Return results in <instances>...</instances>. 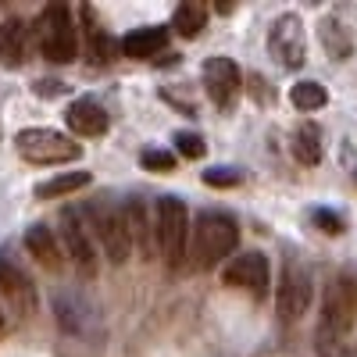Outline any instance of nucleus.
<instances>
[{
	"instance_id": "nucleus-1",
	"label": "nucleus",
	"mask_w": 357,
	"mask_h": 357,
	"mask_svg": "<svg viewBox=\"0 0 357 357\" xmlns=\"http://www.w3.org/2000/svg\"><path fill=\"white\" fill-rule=\"evenodd\" d=\"M236 243H240V229L236 222L222 211H207L197 218V229L190 232V257H193V268H215L218 261H225Z\"/></svg>"
},
{
	"instance_id": "nucleus-2",
	"label": "nucleus",
	"mask_w": 357,
	"mask_h": 357,
	"mask_svg": "<svg viewBox=\"0 0 357 357\" xmlns=\"http://www.w3.org/2000/svg\"><path fill=\"white\" fill-rule=\"evenodd\" d=\"M36 43L43 50L47 61L54 65H68L75 61L79 54V33H75V22H72V11L65 4H47L36 18Z\"/></svg>"
},
{
	"instance_id": "nucleus-3",
	"label": "nucleus",
	"mask_w": 357,
	"mask_h": 357,
	"mask_svg": "<svg viewBox=\"0 0 357 357\" xmlns=\"http://www.w3.org/2000/svg\"><path fill=\"white\" fill-rule=\"evenodd\" d=\"M357 321V275L343 272L329 282L321 301V340L325 347H336Z\"/></svg>"
},
{
	"instance_id": "nucleus-4",
	"label": "nucleus",
	"mask_w": 357,
	"mask_h": 357,
	"mask_svg": "<svg viewBox=\"0 0 357 357\" xmlns=\"http://www.w3.org/2000/svg\"><path fill=\"white\" fill-rule=\"evenodd\" d=\"M86 222H89V229H93V236L100 240L107 261H114V264L129 261L132 243H129V232H126V218H122V207L111 204V197H97L93 204H89Z\"/></svg>"
},
{
	"instance_id": "nucleus-5",
	"label": "nucleus",
	"mask_w": 357,
	"mask_h": 357,
	"mask_svg": "<svg viewBox=\"0 0 357 357\" xmlns=\"http://www.w3.org/2000/svg\"><path fill=\"white\" fill-rule=\"evenodd\" d=\"M154 232H158V250L161 257L178 268L186 257V243H190V218H186V204L178 197H161L158 200V222H154Z\"/></svg>"
},
{
	"instance_id": "nucleus-6",
	"label": "nucleus",
	"mask_w": 357,
	"mask_h": 357,
	"mask_svg": "<svg viewBox=\"0 0 357 357\" xmlns=\"http://www.w3.org/2000/svg\"><path fill=\"white\" fill-rule=\"evenodd\" d=\"M18 154L29 165H65V161H79L82 146L54 129H25L18 132Z\"/></svg>"
},
{
	"instance_id": "nucleus-7",
	"label": "nucleus",
	"mask_w": 357,
	"mask_h": 357,
	"mask_svg": "<svg viewBox=\"0 0 357 357\" xmlns=\"http://www.w3.org/2000/svg\"><path fill=\"white\" fill-rule=\"evenodd\" d=\"M311 272L296 261V257H286L282 264V275H279V289H275V307H279V318L282 321H296L307 307H311Z\"/></svg>"
},
{
	"instance_id": "nucleus-8",
	"label": "nucleus",
	"mask_w": 357,
	"mask_h": 357,
	"mask_svg": "<svg viewBox=\"0 0 357 357\" xmlns=\"http://www.w3.org/2000/svg\"><path fill=\"white\" fill-rule=\"evenodd\" d=\"M268 50L282 68H301L304 54H307V40H304V22L301 15H279L268 29Z\"/></svg>"
},
{
	"instance_id": "nucleus-9",
	"label": "nucleus",
	"mask_w": 357,
	"mask_h": 357,
	"mask_svg": "<svg viewBox=\"0 0 357 357\" xmlns=\"http://www.w3.org/2000/svg\"><path fill=\"white\" fill-rule=\"evenodd\" d=\"M240 86H243V75H240L232 57L215 54L204 61V89H207V97H211L215 107L229 111L236 104V97H240Z\"/></svg>"
},
{
	"instance_id": "nucleus-10",
	"label": "nucleus",
	"mask_w": 357,
	"mask_h": 357,
	"mask_svg": "<svg viewBox=\"0 0 357 357\" xmlns=\"http://www.w3.org/2000/svg\"><path fill=\"white\" fill-rule=\"evenodd\" d=\"M61 236H65L68 257L82 268V272L93 275V268H97V254H93V229H89L82 207H65V215H61Z\"/></svg>"
},
{
	"instance_id": "nucleus-11",
	"label": "nucleus",
	"mask_w": 357,
	"mask_h": 357,
	"mask_svg": "<svg viewBox=\"0 0 357 357\" xmlns=\"http://www.w3.org/2000/svg\"><path fill=\"white\" fill-rule=\"evenodd\" d=\"M222 279H225V286L247 289L250 296H264V293H268V279H272V272H268V257L257 254V250L236 254V257L225 264Z\"/></svg>"
},
{
	"instance_id": "nucleus-12",
	"label": "nucleus",
	"mask_w": 357,
	"mask_h": 357,
	"mask_svg": "<svg viewBox=\"0 0 357 357\" xmlns=\"http://www.w3.org/2000/svg\"><path fill=\"white\" fill-rule=\"evenodd\" d=\"M122 218H126V232H129V243L139 247L143 257H151L154 247H158V232H154V222L146 215V207L139 197H129L126 207H122Z\"/></svg>"
},
{
	"instance_id": "nucleus-13",
	"label": "nucleus",
	"mask_w": 357,
	"mask_h": 357,
	"mask_svg": "<svg viewBox=\"0 0 357 357\" xmlns=\"http://www.w3.org/2000/svg\"><path fill=\"white\" fill-rule=\"evenodd\" d=\"M168 47V29L161 25H146V29H132V33L122 36V54L132 57V61H146Z\"/></svg>"
},
{
	"instance_id": "nucleus-14",
	"label": "nucleus",
	"mask_w": 357,
	"mask_h": 357,
	"mask_svg": "<svg viewBox=\"0 0 357 357\" xmlns=\"http://www.w3.org/2000/svg\"><path fill=\"white\" fill-rule=\"evenodd\" d=\"M65 118H68V129L75 136H104L107 132V111L97 100H89V97L75 100Z\"/></svg>"
},
{
	"instance_id": "nucleus-15",
	"label": "nucleus",
	"mask_w": 357,
	"mask_h": 357,
	"mask_svg": "<svg viewBox=\"0 0 357 357\" xmlns=\"http://www.w3.org/2000/svg\"><path fill=\"white\" fill-rule=\"evenodd\" d=\"M79 18H82V36H86V54H89V61H93V65H107L111 54H114V43H111V36L100 29L97 11H93V8H82Z\"/></svg>"
},
{
	"instance_id": "nucleus-16",
	"label": "nucleus",
	"mask_w": 357,
	"mask_h": 357,
	"mask_svg": "<svg viewBox=\"0 0 357 357\" xmlns=\"http://www.w3.org/2000/svg\"><path fill=\"white\" fill-rule=\"evenodd\" d=\"M25 43H29V29L22 18H4L0 22V61L8 68H18L25 57Z\"/></svg>"
},
{
	"instance_id": "nucleus-17",
	"label": "nucleus",
	"mask_w": 357,
	"mask_h": 357,
	"mask_svg": "<svg viewBox=\"0 0 357 357\" xmlns=\"http://www.w3.org/2000/svg\"><path fill=\"white\" fill-rule=\"evenodd\" d=\"M25 247H29V254H33L43 268H50V272L61 268V247H57L54 232L47 225H33V229H29L25 232Z\"/></svg>"
},
{
	"instance_id": "nucleus-18",
	"label": "nucleus",
	"mask_w": 357,
	"mask_h": 357,
	"mask_svg": "<svg viewBox=\"0 0 357 357\" xmlns=\"http://www.w3.org/2000/svg\"><path fill=\"white\" fill-rule=\"evenodd\" d=\"M293 158L301 165H307V168L321 161V132H318V126L304 122L301 129L293 132Z\"/></svg>"
},
{
	"instance_id": "nucleus-19",
	"label": "nucleus",
	"mask_w": 357,
	"mask_h": 357,
	"mask_svg": "<svg viewBox=\"0 0 357 357\" xmlns=\"http://www.w3.org/2000/svg\"><path fill=\"white\" fill-rule=\"evenodd\" d=\"M175 33L178 36H186V40H193L200 29L207 25V8L200 4V0H186V4H178L175 8Z\"/></svg>"
},
{
	"instance_id": "nucleus-20",
	"label": "nucleus",
	"mask_w": 357,
	"mask_h": 357,
	"mask_svg": "<svg viewBox=\"0 0 357 357\" xmlns=\"http://www.w3.org/2000/svg\"><path fill=\"white\" fill-rule=\"evenodd\" d=\"M82 186H89V172H61V175L47 178V183H40L36 197H43V200H50V197H68V193H75V190H82Z\"/></svg>"
},
{
	"instance_id": "nucleus-21",
	"label": "nucleus",
	"mask_w": 357,
	"mask_h": 357,
	"mask_svg": "<svg viewBox=\"0 0 357 357\" xmlns=\"http://www.w3.org/2000/svg\"><path fill=\"white\" fill-rule=\"evenodd\" d=\"M289 100H293V107H301V111H318V107L329 104V93H325L321 82L304 79V82H296V86L289 89Z\"/></svg>"
},
{
	"instance_id": "nucleus-22",
	"label": "nucleus",
	"mask_w": 357,
	"mask_h": 357,
	"mask_svg": "<svg viewBox=\"0 0 357 357\" xmlns=\"http://www.w3.org/2000/svg\"><path fill=\"white\" fill-rule=\"evenodd\" d=\"M321 43H325V50H329L333 57H340V61H343V57L350 54V29L340 22V18H325L321 22Z\"/></svg>"
},
{
	"instance_id": "nucleus-23",
	"label": "nucleus",
	"mask_w": 357,
	"mask_h": 357,
	"mask_svg": "<svg viewBox=\"0 0 357 357\" xmlns=\"http://www.w3.org/2000/svg\"><path fill=\"white\" fill-rule=\"evenodd\" d=\"M0 289H4L8 296H15V301L18 304H29V296H33V293H29V282H25V275L18 272V268L15 264H0Z\"/></svg>"
},
{
	"instance_id": "nucleus-24",
	"label": "nucleus",
	"mask_w": 357,
	"mask_h": 357,
	"mask_svg": "<svg viewBox=\"0 0 357 357\" xmlns=\"http://www.w3.org/2000/svg\"><path fill=\"white\" fill-rule=\"evenodd\" d=\"M139 165L146 172H172L175 168V154H168V151H143L139 154Z\"/></svg>"
},
{
	"instance_id": "nucleus-25",
	"label": "nucleus",
	"mask_w": 357,
	"mask_h": 357,
	"mask_svg": "<svg viewBox=\"0 0 357 357\" xmlns=\"http://www.w3.org/2000/svg\"><path fill=\"white\" fill-rule=\"evenodd\" d=\"M175 151L183 158H204V136H197V132H175Z\"/></svg>"
},
{
	"instance_id": "nucleus-26",
	"label": "nucleus",
	"mask_w": 357,
	"mask_h": 357,
	"mask_svg": "<svg viewBox=\"0 0 357 357\" xmlns=\"http://www.w3.org/2000/svg\"><path fill=\"white\" fill-rule=\"evenodd\" d=\"M204 183L207 186H218V190H229V186L240 183V172H236V168H207L204 172Z\"/></svg>"
},
{
	"instance_id": "nucleus-27",
	"label": "nucleus",
	"mask_w": 357,
	"mask_h": 357,
	"mask_svg": "<svg viewBox=\"0 0 357 357\" xmlns=\"http://www.w3.org/2000/svg\"><path fill=\"white\" fill-rule=\"evenodd\" d=\"M314 222L321 225V232H329V236L343 232V222H340V215H333V211H314Z\"/></svg>"
},
{
	"instance_id": "nucleus-28",
	"label": "nucleus",
	"mask_w": 357,
	"mask_h": 357,
	"mask_svg": "<svg viewBox=\"0 0 357 357\" xmlns=\"http://www.w3.org/2000/svg\"><path fill=\"white\" fill-rule=\"evenodd\" d=\"M0 325H4V314H0Z\"/></svg>"
}]
</instances>
